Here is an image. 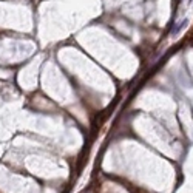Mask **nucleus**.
Returning a JSON list of instances; mask_svg holds the SVG:
<instances>
[{
    "instance_id": "obj_1",
    "label": "nucleus",
    "mask_w": 193,
    "mask_h": 193,
    "mask_svg": "<svg viewBox=\"0 0 193 193\" xmlns=\"http://www.w3.org/2000/svg\"><path fill=\"white\" fill-rule=\"evenodd\" d=\"M187 23H189V20H187V19L179 20V22H178V23H175V26L170 29V34H171V36H178V34L181 33V29H184L185 26H187Z\"/></svg>"
}]
</instances>
